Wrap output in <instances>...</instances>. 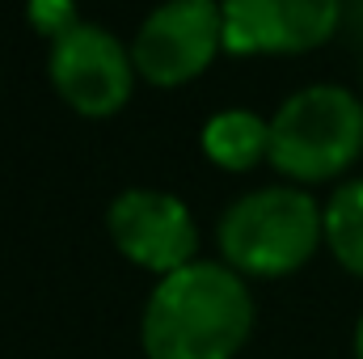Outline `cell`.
Segmentation results:
<instances>
[{"instance_id": "5", "label": "cell", "mask_w": 363, "mask_h": 359, "mask_svg": "<svg viewBox=\"0 0 363 359\" xmlns=\"http://www.w3.org/2000/svg\"><path fill=\"white\" fill-rule=\"evenodd\" d=\"M47 77L81 118H110L127 106L140 72H135L131 47H123L110 30L81 21L51 43Z\"/></svg>"}, {"instance_id": "2", "label": "cell", "mask_w": 363, "mask_h": 359, "mask_svg": "<svg viewBox=\"0 0 363 359\" xmlns=\"http://www.w3.org/2000/svg\"><path fill=\"white\" fill-rule=\"evenodd\" d=\"M325 241V207L300 186L241 194L220 220V254L237 275L279 279L300 270Z\"/></svg>"}, {"instance_id": "11", "label": "cell", "mask_w": 363, "mask_h": 359, "mask_svg": "<svg viewBox=\"0 0 363 359\" xmlns=\"http://www.w3.org/2000/svg\"><path fill=\"white\" fill-rule=\"evenodd\" d=\"M355 359H363V317H359V326H355Z\"/></svg>"}, {"instance_id": "7", "label": "cell", "mask_w": 363, "mask_h": 359, "mask_svg": "<svg viewBox=\"0 0 363 359\" xmlns=\"http://www.w3.org/2000/svg\"><path fill=\"white\" fill-rule=\"evenodd\" d=\"M228 55H304L334 38L342 0H220Z\"/></svg>"}, {"instance_id": "3", "label": "cell", "mask_w": 363, "mask_h": 359, "mask_svg": "<svg viewBox=\"0 0 363 359\" xmlns=\"http://www.w3.org/2000/svg\"><path fill=\"white\" fill-rule=\"evenodd\" d=\"M363 153V101L342 85L291 93L271 118V161L291 182H330Z\"/></svg>"}, {"instance_id": "9", "label": "cell", "mask_w": 363, "mask_h": 359, "mask_svg": "<svg viewBox=\"0 0 363 359\" xmlns=\"http://www.w3.org/2000/svg\"><path fill=\"white\" fill-rule=\"evenodd\" d=\"M325 245L355 279H363V178L342 182L325 203Z\"/></svg>"}, {"instance_id": "10", "label": "cell", "mask_w": 363, "mask_h": 359, "mask_svg": "<svg viewBox=\"0 0 363 359\" xmlns=\"http://www.w3.org/2000/svg\"><path fill=\"white\" fill-rule=\"evenodd\" d=\"M30 26L43 34V38H64L72 26H81V13H77V0H30Z\"/></svg>"}, {"instance_id": "8", "label": "cell", "mask_w": 363, "mask_h": 359, "mask_svg": "<svg viewBox=\"0 0 363 359\" xmlns=\"http://www.w3.org/2000/svg\"><path fill=\"white\" fill-rule=\"evenodd\" d=\"M203 153L228 174H245L271 157V123L254 110H220L203 127Z\"/></svg>"}, {"instance_id": "6", "label": "cell", "mask_w": 363, "mask_h": 359, "mask_svg": "<svg viewBox=\"0 0 363 359\" xmlns=\"http://www.w3.org/2000/svg\"><path fill=\"white\" fill-rule=\"evenodd\" d=\"M106 228H110V237L127 263L152 270L161 279L199 263L194 258L199 254L194 216L169 190H152V186L123 190L106 211Z\"/></svg>"}, {"instance_id": "4", "label": "cell", "mask_w": 363, "mask_h": 359, "mask_svg": "<svg viewBox=\"0 0 363 359\" xmlns=\"http://www.w3.org/2000/svg\"><path fill=\"white\" fill-rule=\"evenodd\" d=\"M224 51L220 0H165L148 13L131 43L135 72L157 89L190 85Z\"/></svg>"}, {"instance_id": "1", "label": "cell", "mask_w": 363, "mask_h": 359, "mask_svg": "<svg viewBox=\"0 0 363 359\" xmlns=\"http://www.w3.org/2000/svg\"><path fill=\"white\" fill-rule=\"evenodd\" d=\"M254 334V296L228 263H190L165 275L140 321L148 359H233Z\"/></svg>"}]
</instances>
